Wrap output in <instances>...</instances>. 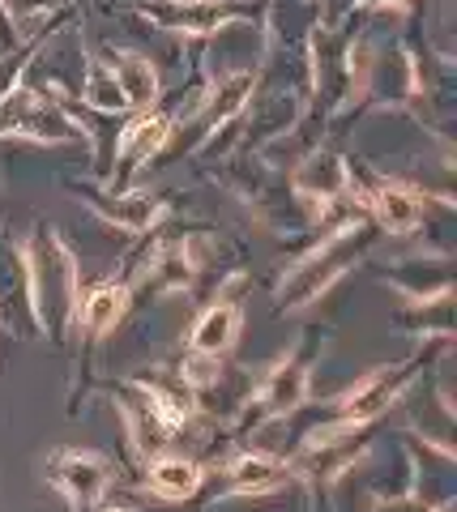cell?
Segmentation results:
<instances>
[{
  "label": "cell",
  "instance_id": "6da1fadb",
  "mask_svg": "<svg viewBox=\"0 0 457 512\" xmlns=\"http://www.w3.org/2000/svg\"><path fill=\"white\" fill-rule=\"evenodd\" d=\"M26 274H30V308L43 320L47 329L60 338L65 320L77 312V274H73V256L65 252L56 235L39 231V239L30 244V261H26Z\"/></svg>",
  "mask_w": 457,
  "mask_h": 512
},
{
  "label": "cell",
  "instance_id": "7a4b0ae2",
  "mask_svg": "<svg viewBox=\"0 0 457 512\" xmlns=\"http://www.w3.org/2000/svg\"><path fill=\"white\" fill-rule=\"evenodd\" d=\"M137 13L159 30H167V35L206 39V35H218V30H227L235 22L261 18L265 5L261 0H141Z\"/></svg>",
  "mask_w": 457,
  "mask_h": 512
},
{
  "label": "cell",
  "instance_id": "3957f363",
  "mask_svg": "<svg viewBox=\"0 0 457 512\" xmlns=\"http://www.w3.org/2000/svg\"><path fill=\"white\" fill-rule=\"evenodd\" d=\"M368 244H372L368 231H342L338 239H329V244H325L317 256H312L308 265H299L295 274H291V282L282 286V308H287V303H291V308H299V303L317 299L325 286L334 282Z\"/></svg>",
  "mask_w": 457,
  "mask_h": 512
},
{
  "label": "cell",
  "instance_id": "277c9868",
  "mask_svg": "<svg viewBox=\"0 0 457 512\" xmlns=\"http://www.w3.org/2000/svg\"><path fill=\"white\" fill-rule=\"evenodd\" d=\"M346 184H351V175H346V163L334 150H317L295 171V188H304L317 201H334L338 192H346Z\"/></svg>",
  "mask_w": 457,
  "mask_h": 512
},
{
  "label": "cell",
  "instance_id": "5b68a950",
  "mask_svg": "<svg viewBox=\"0 0 457 512\" xmlns=\"http://www.w3.org/2000/svg\"><path fill=\"white\" fill-rule=\"evenodd\" d=\"M35 312L30 308V274L18 248L0 244V325H13V316Z\"/></svg>",
  "mask_w": 457,
  "mask_h": 512
},
{
  "label": "cell",
  "instance_id": "8992f818",
  "mask_svg": "<svg viewBox=\"0 0 457 512\" xmlns=\"http://www.w3.org/2000/svg\"><path fill=\"white\" fill-rule=\"evenodd\" d=\"M124 308H129V291L116 286V282H107V286H99V291H90L73 316H77V325H82L90 338H99V333L116 329V320L124 316Z\"/></svg>",
  "mask_w": 457,
  "mask_h": 512
},
{
  "label": "cell",
  "instance_id": "52a82bcc",
  "mask_svg": "<svg viewBox=\"0 0 457 512\" xmlns=\"http://www.w3.org/2000/svg\"><path fill=\"white\" fill-rule=\"evenodd\" d=\"M402 367H393V372H376V376H368L364 384H359V389L346 397L342 402V414L351 423H364V419H372V414H381L385 406H389V397L402 389Z\"/></svg>",
  "mask_w": 457,
  "mask_h": 512
},
{
  "label": "cell",
  "instance_id": "ba28073f",
  "mask_svg": "<svg viewBox=\"0 0 457 512\" xmlns=\"http://www.w3.org/2000/svg\"><path fill=\"white\" fill-rule=\"evenodd\" d=\"M112 73L124 90V103L129 107H150L154 94H159V73H154V64L146 56H133V52H120L112 60Z\"/></svg>",
  "mask_w": 457,
  "mask_h": 512
},
{
  "label": "cell",
  "instance_id": "9c48e42d",
  "mask_svg": "<svg viewBox=\"0 0 457 512\" xmlns=\"http://www.w3.org/2000/svg\"><path fill=\"white\" fill-rule=\"evenodd\" d=\"M235 333H240V308H235V303H214V308L197 320L193 350H201V355H223L235 342Z\"/></svg>",
  "mask_w": 457,
  "mask_h": 512
},
{
  "label": "cell",
  "instance_id": "30bf717a",
  "mask_svg": "<svg viewBox=\"0 0 457 512\" xmlns=\"http://www.w3.org/2000/svg\"><path fill=\"white\" fill-rule=\"evenodd\" d=\"M56 478H60V487H69L77 495V500H90V495L103 491L107 466L94 453H65L56 461Z\"/></svg>",
  "mask_w": 457,
  "mask_h": 512
},
{
  "label": "cell",
  "instance_id": "8fae6325",
  "mask_svg": "<svg viewBox=\"0 0 457 512\" xmlns=\"http://www.w3.org/2000/svg\"><path fill=\"white\" fill-rule=\"evenodd\" d=\"M167 128H171V120L167 116H146V120H137L129 133H124V141H120V158H124V167H141L146 158L163 146V137H167Z\"/></svg>",
  "mask_w": 457,
  "mask_h": 512
},
{
  "label": "cell",
  "instance_id": "7c38bea8",
  "mask_svg": "<svg viewBox=\"0 0 457 512\" xmlns=\"http://www.w3.org/2000/svg\"><path fill=\"white\" fill-rule=\"evenodd\" d=\"M376 214H381V222H385L389 231H411V227H419L423 205H419V197H411L406 188L385 184L381 192H376Z\"/></svg>",
  "mask_w": 457,
  "mask_h": 512
},
{
  "label": "cell",
  "instance_id": "4fadbf2b",
  "mask_svg": "<svg viewBox=\"0 0 457 512\" xmlns=\"http://www.w3.org/2000/svg\"><path fill=\"white\" fill-rule=\"evenodd\" d=\"M197 466L193 461H184V457H167L159 461V466L150 470V487L167 495V500H184V495H193L197 491Z\"/></svg>",
  "mask_w": 457,
  "mask_h": 512
},
{
  "label": "cell",
  "instance_id": "5bb4252c",
  "mask_svg": "<svg viewBox=\"0 0 457 512\" xmlns=\"http://www.w3.org/2000/svg\"><path fill=\"white\" fill-rule=\"evenodd\" d=\"M82 94H86V103L99 107V111H124L129 107L116 73H112V64H90L86 77H82Z\"/></svg>",
  "mask_w": 457,
  "mask_h": 512
},
{
  "label": "cell",
  "instance_id": "9a60e30c",
  "mask_svg": "<svg viewBox=\"0 0 457 512\" xmlns=\"http://www.w3.org/2000/svg\"><path fill=\"white\" fill-rule=\"evenodd\" d=\"M248 94H252V73H227L223 82L214 86V94H210V120H231L235 111H240L244 103H248Z\"/></svg>",
  "mask_w": 457,
  "mask_h": 512
},
{
  "label": "cell",
  "instance_id": "2e32d148",
  "mask_svg": "<svg viewBox=\"0 0 457 512\" xmlns=\"http://www.w3.org/2000/svg\"><path fill=\"white\" fill-rule=\"evenodd\" d=\"M304 389H308L304 367H299V363H282L278 372L270 376V389H265V397H270L274 410H291V406H299Z\"/></svg>",
  "mask_w": 457,
  "mask_h": 512
},
{
  "label": "cell",
  "instance_id": "e0dca14e",
  "mask_svg": "<svg viewBox=\"0 0 457 512\" xmlns=\"http://www.w3.org/2000/svg\"><path fill=\"white\" fill-rule=\"evenodd\" d=\"M278 474H282V466H278V461H270V457H244L240 466L231 470V478L240 487H270Z\"/></svg>",
  "mask_w": 457,
  "mask_h": 512
},
{
  "label": "cell",
  "instance_id": "ac0fdd59",
  "mask_svg": "<svg viewBox=\"0 0 457 512\" xmlns=\"http://www.w3.org/2000/svg\"><path fill=\"white\" fill-rule=\"evenodd\" d=\"M5 5V13L13 22L18 18H30V13H39V9H56V5H65V0H0Z\"/></svg>",
  "mask_w": 457,
  "mask_h": 512
},
{
  "label": "cell",
  "instance_id": "d6986e66",
  "mask_svg": "<svg viewBox=\"0 0 457 512\" xmlns=\"http://www.w3.org/2000/svg\"><path fill=\"white\" fill-rule=\"evenodd\" d=\"M364 9H402V5H411V0H359Z\"/></svg>",
  "mask_w": 457,
  "mask_h": 512
}]
</instances>
